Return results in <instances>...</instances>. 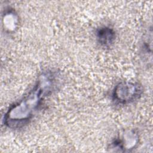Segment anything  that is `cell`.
<instances>
[{
  "instance_id": "3",
  "label": "cell",
  "mask_w": 153,
  "mask_h": 153,
  "mask_svg": "<svg viewBox=\"0 0 153 153\" xmlns=\"http://www.w3.org/2000/svg\"><path fill=\"white\" fill-rule=\"evenodd\" d=\"M97 38L101 45L107 47L111 45L114 41L115 33L112 28L105 26L97 30Z\"/></svg>"
},
{
  "instance_id": "1",
  "label": "cell",
  "mask_w": 153,
  "mask_h": 153,
  "mask_svg": "<svg viewBox=\"0 0 153 153\" xmlns=\"http://www.w3.org/2000/svg\"><path fill=\"white\" fill-rule=\"evenodd\" d=\"M52 72L42 74L35 87L20 102L14 104L5 114V123L11 128L19 127L29 120L41 105L42 100L54 85Z\"/></svg>"
},
{
  "instance_id": "2",
  "label": "cell",
  "mask_w": 153,
  "mask_h": 153,
  "mask_svg": "<svg viewBox=\"0 0 153 153\" xmlns=\"http://www.w3.org/2000/svg\"><path fill=\"white\" fill-rule=\"evenodd\" d=\"M142 88L137 83L121 82L116 85L113 92L114 100L120 103L133 102L141 95Z\"/></svg>"
}]
</instances>
